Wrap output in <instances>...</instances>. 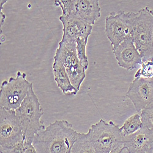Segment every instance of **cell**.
Instances as JSON below:
<instances>
[{
    "mask_svg": "<svg viewBox=\"0 0 153 153\" xmlns=\"http://www.w3.org/2000/svg\"><path fill=\"white\" fill-rule=\"evenodd\" d=\"M23 141V131L16 110L0 107V146H13Z\"/></svg>",
    "mask_w": 153,
    "mask_h": 153,
    "instance_id": "9c48e42d",
    "label": "cell"
},
{
    "mask_svg": "<svg viewBox=\"0 0 153 153\" xmlns=\"http://www.w3.org/2000/svg\"><path fill=\"white\" fill-rule=\"evenodd\" d=\"M105 33L112 48L117 47L127 39L131 37V12L119 10L111 12L105 19Z\"/></svg>",
    "mask_w": 153,
    "mask_h": 153,
    "instance_id": "ba28073f",
    "label": "cell"
},
{
    "mask_svg": "<svg viewBox=\"0 0 153 153\" xmlns=\"http://www.w3.org/2000/svg\"><path fill=\"white\" fill-rule=\"evenodd\" d=\"M33 86L27 80V74L18 71L17 76L4 80L0 88V107L7 110L17 109Z\"/></svg>",
    "mask_w": 153,
    "mask_h": 153,
    "instance_id": "5b68a950",
    "label": "cell"
},
{
    "mask_svg": "<svg viewBox=\"0 0 153 153\" xmlns=\"http://www.w3.org/2000/svg\"><path fill=\"white\" fill-rule=\"evenodd\" d=\"M71 153H96V152L88 140L86 134L81 133L74 143Z\"/></svg>",
    "mask_w": 153,
    "mask_h": 153,
    "instance_id": "2e32d148",
    "label": "cell"
},
{
    "mask_svg": "<svg viewBox=\"0 0 153 153\" xmlns=\"http://www.w3.org/2000/svg\"><path fill=\"white\" fill-rule=\"evenodd\" d=\"M54 5L61 8V16L76 19L91 26L101 16L98 0H56Z\"/></svg>",
    "mask_w": 153,
    "mask_h": 153,
    "instance_id": "52a82bcc",
    "label": "cell"
},
{
    "mask_svg": "<svg viewBox=\"0 0 153 153\" xmlns=\"http://www.w3.org/2000/svg\"><path fill=\"white\" fill-rule=\"evenodd\" d=\"M80 134L68 121L55 120L34 137L33 144L37 153H71Z\"/></svg>",
    "mask_w": 153,
    "mask_h": 153,
    "instance_id": "6da1fadb",
    "label": "cell"
},
{
    "mask_svg": "<svg viewBox=\"0 0 153 153\" xmlns=\"http://www.w3.org/2000/svg\"><path fill=\"white\" fill-rule=\"evenodd\" d=\"M59 20L62 24L61 40L75 42L78 39H88L92 32L93 27L76 19L61 16Z\"/></svg>",
    "mask_w": 153,
    "mask_h": 153,
    "instance_id": "7c38bea8",
    "label": "cell"
},
{
    "mask_svg": "<svg viewBox=\"0 0 153 153\" xmlns=\"http://www.w3.org/2000/svg\"><path fill=\"white\" fill-rule=\"evenodd\" d=\"M23 145L25 153H37L33 144V141H26V140H24Z\"/></svg>",
    "mask_w": 153,
    "mask_h": 153,
    "instance_id": "44dd1931",
    "label": "cell"
},
{
    "mask_svg": "<svg viewBox=\"0 0 153 153\" xmlns=\"http://www.w3.org/2000/svg\"><path fill=\"white\" fill-rule=\"evenodd\" d=\"M136 111L141 112L153 102V76L151 78H134L126 93Z\"/></svg>",
    "mask_w": 153,
    "mask_h": 153,
    "instance_id": "30bf717a",
    "label": "cell"
},
{
    "mask_svg": "<svg viewBox=\"0 0 153 153\" xmlns=\"http://www.w3.org/2000/svg\"><path fill=\"white\" fill-rule=\"evenodd\" d=\"M124 146L130 153H152L153 131L143 126L135 133L124 137Z\"/></svg>",
    "mask_w": 153,
    "mask_h": 153,
    "instance_id": "4fadbf2b",
    "label": "cell"
},
{
    "mask_svg": "<svg viewBox=\"0 0 153 153\" xmlns=\"http://www.w3.org/2000/svg\"><path fill=\"white\" fill-rule=\"evenodd\" d=\"M143 126L153 131V102L140 112Z\"/></svg>",
    "mask_w": 153,
    "mask_h": 153,
    "instance_id": "ac0fdd59",
    "label": "cell"
},
{
    "mask_svg": "<svg viewBox=\"0 0 153 153\" xmlns=\"http://www.w3.org/2000/svg\"><path fill=\"white\" fill-rule=\"evenodd\" d=\"M86 134L96 153H110L124 147V137L120 127L111 121L107 123L101 119Z\"/></svg>",
    "mask_w": 153,
    "mask_h": 153,
    "instance_id": "277c9868",
    "label": "cell"
},
{
    "mask_svg": "<svg viewBox=\"0 0 153 153\" xmlns=\"http://www.w3.org/2000/svg\"><path fill=\"white\" fill-rule=\"evenodd\" d=\"M120 153H130V152H129V151L127 150V149L126 147L124 146L123 148L121 149Z\"/></svg>",
    "mask_w": 153,
    "mask_h": 153,
    "instance_id": "603a6c76",
    "label": "cell"
},
{
    "mask_svg": "<svg viewBox=\"0 0 153 153\" xmlns=\"http://www.w3.org/2000/svg\"><path fill=\"white\" fill-rule=\"evenodd\" d=\"M87 42L88 40L85 39H78L76 41V54L80 62L86 70L88 67V58L86 53Z\"/></svg>",
    "mask_w": 153,
    "mask_h": 153,
    "instance_id": "e0dca14e",
    "label": "cell"
},
{
    "mask_svg": "<svg viewBox=\"0 0 153 153\" xmlns=\"http://www.w3.org/2000/svg\"><path fill=\"white\" fill-rule=\"evenodd\" d=\"M5 19H6V16L3 13L2 10H1V23H0V25H1V28L3 27V24H4Z\"/></svg>",
    "mask_w": 153,
    "mask_h": 153,
    "instance_id": "7402d4cb",
    "label": "cell"
},
{
    "mask_svg": "<svg viewBox=\"0 0 153 153\" xmlns=\"http://www.w3.org/2000/svg\"><path fill=\"white\" fill-rule=\"evenodd\" d=\"M53 72L57 86L65 94L76 95L78 91L71 82L69 75L62 64L58 59H54Z\"/></svg>",
    "mask_w": 153,
    "mask_h": 153,
    "instance_id": "5bb4252c",
    "label": "cell"
},
{
    "mask_svg": "<svg viewBox=\"0 0 153 153\" xmlns=\"http://www.w3.org/2000/svg\"><path fill=\"white\" fill-rule=\"evenodd\" d=\"M152 153H153V151H152Z\"/></svg>",
    "mask_w": 153,
    "mask_h": 153,
    "instance_id": "d4e9b609",
    "label": "cell"
},
{
    "mask_svg": "<svg viewBox=\"0 0 153 153\" xmlns=\"http://www.w3.org/2000/svg\"><path fill=\"white\" fill-rule=\"evenodd\" d=\"M131 38L142 62L153 61V11L148 7L131 12Z\"/></svg>",
    "mask_w": 153,
    "mask_h": 153,
    "instance_id": "7a4b0ae2",
    "label": "cell"
},
{
    "mask_svg": "<svg viewBox=\"0 0 153 153\" xmlns=\"http://www.w3.org/2000/svg\"><path fill=\"white\" fill-rule=\"evenodd\" d=\"M143 122L139 114H135L127 118L124 124L120 127L121 134L123 137L131 135L143 127Z\"/></svg>",
    "mask_w": 153,
    "mask_h": 153,
    "instance_id": "9a60e30c",
    "label": "cell"
},
{
    "mask_svg": "<svg viewBox=\"0 0 153 153\" xmlns=\"http://www.w3.org/2000/svg\"><path fill=\"white\" fill-rule=\"evenodd\" d=\"M151 78L153 76V61L142 62V65L136 72L134 78L140 77Z\"/></svg>",
    "mask_w": 153,
    "mask_h": 153,
    "instance_id": "d6986e66",
    "label": "cell"
},
{
    "mask_svg": "<svg viewBox=\"0 0 153 153\" xmlns=\"http://www.w3.org/2000/svg\"><path fill=\"white\" fill-rule=\"evenodd\" d=\"M121 150V149H120ZM120 150H119V151H112V152H111L110 153H120Z\"/></svg>",
    "mask_w": 153,
    "mask_h": 153,
    "instance_id": "cb8c5ba5",
    "label": "cell"
},
{
    "mask_svg": "<svg viewBox=\"0 0 153 153\" xmlns=\"http://www.w3.org/2000/svg\"><path fill=\"white\" fill-rule=\"evenodd\" d=\"M16 113L22 127L24 140L33 141L34 137L46 127L41 120L43 108L33 86L21 105L16 110Z\"/></svg>",
    "mask_w": 153,
    "mask_h": 153,
    "instance_id": "3957f363",
    "label": "cell"
},
{
    "mask_svg": "<svg viewBox=\"0 0 153 153\" xmlns=\"http://www.w3.org/2000/svg\"><path fill=\"white\" fill-rule=\"evenodd\" d=\"M0 153H25L23 142L10 147L0 146Z\"/></svg>",
    "mask_w": 153,
    "mask_h": 153,
    "instance_id": "ffe728a7",
    "label": "cell"
},
{
    "mask_svg": "<svg viewBox=\"0 0 153 153\" xmlns=\"http://www.w3.org/2000/svg\"><path fill=\"white\" fill-rule=\"evenodd\" d=\"M76 42L61 40L56 50L53 59H58L65 67L72 85L77 91L86 77V69L76 54Z\"/></svg>",
    "mask_w": 153,
    "mask_h": 153,
    "instance_id": "8992f818",
    "label": "cell"
},
{
    "mask_svg": "<svg viewBox=\"0 0 153 153\" xmlns=\"http://www.w3.org/2000/svg\"><path fill=\"white\" fill-rule=\"evenodd\" d=\"M113 53L115 56L118 65L127 71L136 69L142 65V58L132 38H129L117 47L112 48Z\"/></svg>",
    "mask_w": 153,
    "mask_h": 153,
    "instance_id": "8fae6325",
    "label": "cell"
}]
</instances>
